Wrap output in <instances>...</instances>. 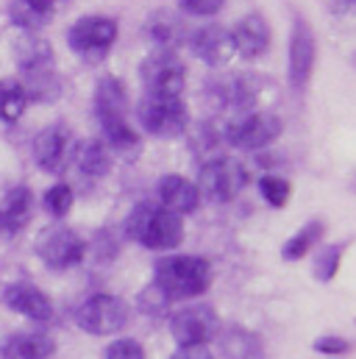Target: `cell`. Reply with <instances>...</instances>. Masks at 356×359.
I'll return each instance as SVG.
<instances>
[{"instance_id": "cell-1", "label": "cell", "mask_w": 356, "mask_h": 359, "mask_svg": "<svg viewBox=\"0 0 356 359\" xmlns=\"http://www.w3.org/2000/svg\"><path fill=\"white\" fill-rule=\"evenodd\" d=\"M153 284L170 298V301H186L198 298L212 284V265L203 257H162L153 265Z\"/></svg>"}, {"instance_id": "cell-2", "label": "cell", "mask_w": 356, "mask_h": 359, "mask_svg": "<svg viewBox=\"0 0 356 359\" xmlns=\"http://www.w3.org/2000/svg\"><path fill=\"white\" fill-rule=\"evenodd\" d=\"M125 234L151 251H173L184 240V220L162 206L139 203L125 220Z\"/></svg>"}, {"instance_id": "cell-3", "label": "cell", "mask_w": 356, "mask_h": 359, "mask_svg": "<svg viewBox=\"0 0 356 359\" xmlns=\"http://www.w3.org/2000/svg\"><path fill=\"white\" fill-rule=\"evenodd\" d=\"M195 187H198L200 198H206L212 203H231L248 187V173L237 159L217 156L200 168Z\"/></svg>"}, {"instance_id": "cell-4", "label": "cell", "mask_w": 356, "mask_h": 359, "mask_svg": "<svg viewBox=\"0 0 356 359\" xmlns=\"http://www.w3.org/2000/svg\"><path fill=\"white\" fill-rule=\"evenodd\" d=\"M137 117H139V126L159 140H173L178 134H184L189 126V109L181 97L145 95L137 106Z\"/></svg>"}, {"instance_id": "cell-5", "label": "cell", "mask_w": 356, "mask_h": 359, "mask_svg": "<svg viewBox=\"0 0 356 359\" xmlns=\"http://www.w3.org/2000/svg\"><path fill=\"white\" fill-rule=\"evenodd\" d=\"M128 318H131L128 304L123 298H117V295H109V292H97V295L87 298L76 312V323L87 334H95V337H106V334L123 332Z\"/></svg>"}, {"instance_id": "cell-6", "label": "cell", "mask_w": 356, "mask_h": 359, "mask_svg": "<svg viewBox=\"0 0 356 359\" xmlns=\"http://www.w3.org/2000/svg\"><path fill=\"white\" fill-rule=\"evenodd\" d=\"M117 39V22L111 17H100V14H89L81 17L78 22L70 25L67 31V45L73 53H78L84 62L95 65L100 62L111 45Z\"/></svg>"}, {"instance_id": "cell-7", "label": "cell", "mask_w": 356, "mask_h": 359, "mask_svg": "<svg viewBox=\"0 0 356 359\" xmlns=\"http://www.w3.org/2000/svg\"><path fill=\"white\" fill-rule=\"evenodd\" d=\"M145 95L153 97H181L186 84V67L176 50H153L139 67Z\"/></svg>"}, {"instance_id": "cell-8", "label": "cell", "mask_w": 356, "mask_h": 359, "mask_svg": "<svg viewBox=\"0 0 356 359\" xmlns=\"http://www.w3.org/2000/svg\"><path fill=\"white\" fill-rule=\"evenodd\" d=\"M36 254L50 270H70L84 262L87 243L67 226H48L36 240Z\"/></svg>"}, {"instance_id": "cell-9", "label": "cell", "mask_w": 356, "mask_h": 359, "mask_svg": "<svg viewBox=\"0 0 356 359\" xmlns=\"http://www.w3.org/2000/svg\"><path fill=\"white\" fill-rule=\"evenodd\" d=\"M281 131L284 123L273 111H251L226 128V140L240 151H262L281 137Z\"/></svg>"}, {"instance_id": "cell-10", "label": "cell", "mask_w": 356, "mask_h": 359, "mask_svg": "<svg viewBox=\"0 0 356 359\" xmlns=\"http://www.w3.org/2000/svg\"><path fill=\"white\" fill-rule=\"evenodd\" d=\"M287 76H289V84L295 90H303L315 73V59H317V42H315V31L312 25L298 17L295 25H292V34H289V48H287Z\"/></svg>"}, {"instance_id": "cell-11", "label": "cell", "mask_w": 356, "mask_h": 359, "mask_svg": "<svg viewBox=\"0 0 356 359\" xmlns=\"http://www.w3.org/2000/svg\"><path fill=\"white\" fill-rule=\"evenodd\" d=\"M217 315L212 306H186L170 318V334L178 346H206L217 337Z\"/></svg>"}, {"instance_id": "cell-12", "label": "cell", "mask_w": 356, "mask_h": 359, "mask_svg": "<svg viewBox=\"0 0 356 359\" xmlns=\"http://www.w3.org/2000/svg\"><path fill=\"white\" fill-rule=\"evenodd\" d=\"M3 301H6V306L11 312H17V315H22V318H28L34 323H50L53 320V304H50V298L39 287H34L28 281L8 284L3 290Z\"/></svg>"}, {"instance_id": "cell-13", "label": "cell", "mask_w": 356, "mask_h": 359, "mask_svg": "<svg viewBox=\"0 0 356 359\" xmlns=\"http://www.w3.org/2000/svg\"><path fill=\"white\" fill-rule=\"evenodd\" d=\"M192 53L206 62L209 67H223L231 56H234V42H231V31H226L223 25H203L198 31H192L186 36Z\"/></svg>"}, {"instance_id": "cell-14", "label": "cell", "mask_w": 356, "mask_h": 359, "mask_svg": "<svg viewBox=\"0 0 356 359\" xmlns=\"http://www.w3.org/2000/svg\"><path fill=\"white\" fill-rule=\"evenodd\" d=\"M73 148V137L67 126H48L34 140V159L45 173H59L67 165Z\"/></svg>"}, {"instance_id": "cell-15", "label": "cell", "mask_w": 356, "mask_h": 359, "mask_svg": "<svg viewBox=\"0 0 356 359\" xmlns=\"http://www.w3.org/2000/svg\"><path fill=\"white\" fill-rule=\"evenodd\" d=\"M231 42H234V53H240L245 62H256L262 59L270 48V25L262 14H248L242 17L234 31H231Z\"/></svg>"}, {"instance_id": "cell-16", "label": "cell", "mask_w": 356, "mask_h": 359, "mask_svg": "<svg viewBox=\"0 0 356 359\" xmlns=\"http://www.w3.org/2000/svg\"><path fill=\"white\" fill-rule=\"evenodd\" d=\"M95 114L100 120V128L125 120V114H128V92H125L120 79L103 76L97 81V87H95Z\"/></svg>"}, {"instance_id": "cell-17", "label": "cell", "mask_w": 356, "mask_h": 359, "mask_svg": "<svg viewBox=\"0 0 356 359\" xmlns=\"http://www.w3.org/2000/svg\"><path fill=\"white\" fill-rule=\"evenodd\" d=\"M34 212V195L28 187H11L0 203V240L20 234Z\"/></svg>"}, {"instance_id": "cell-18", "label": "cell", "mask_w": 356, "mask_h": 359, "mask_svg": "<svg viewBox=\"0 0 356 359\" xmlns=\"http://www.w3.org/2000/svg\"><path fill=\"white\" fill-rule=\"evenodd\" d=\"M159 206L173 212V215H192L200 206V192L198 187L184 176H165L156 184Z\"/></svg>"}, {"instance_id": "cell-19", "label": "cell", "mask_w": 356, "mask_h": 359, "mask_svg": "<svg viewBox=\"0 0 356 359\" xmlns=\"http://www.w3.org/2000/svg\"><path fill=\"white\" fill-rule=\"evenodd\" d=\"M145 36L151 42L159 45V50H176L178 45L189 36L184 20L178 14H170V11H156L148 17L145 22Z\"/></svg>"}, {"instance_id": "cell-20", "label": "cell", "mask_w": 356, "mask_h": 359, "mask_svg": "<svg viewBox=\"0 0 356 359\" xmlns=\"http://www.w3.org/2000/svg\"><path fill=\"white\" fill-rule=\"evenodd\" d=\"M64 0H11L8 6V17L17 28L22 31H36L42 25L50 22L53 11L62 8Z\"/></svg>"}, {"instance_id": "cell-21", "label": "cell", "mask_w": 356, "mask_h": 359, "mask_svg": "<svg viewBox=\"0 0 356 359\" xmlns=\"http://www.w3.org/2000/svg\"><path fill=\"white\" fill-rule=\"evenodd\" d=\"M53 354H56V343L42 332L11 334L3 343V359H50Z\"/></svg>"}, {"instance_id": "cell-22", "label": "cell", "mask_w": 356, "mask_h": 359, "mask_svg": "<svg viewBox=\"0 0 356 359\" xmlns=\"http://www.w3.org/2000/svg\"><path fill=\"white\" fill-rule=\"evenodd\" d=\"M323 234H326V223H323V220H309L306 226H301V229L284 243L281 259H284V262H298V259H303V257L323 240Z\"/></svg>"}, {"instance_id": "cell-23", "label": "cell", "mask_w": 356, "mask_h": 359, "mask_svg": "<svg viewBox=\"0 0 356 359\" xmlns=\"http://www.w3.org/2000/svg\"><path fill=\"white\" fill-rule=\"evenodd\" d=\"M76 165L78 170L89 179H100L109 173L111 168V151L106 148V142L100 140H87L76 148Z\"/></svg>"}, {"instance_id": "cell-24", "label": "cell", "mask_w": 356, "mask_h": 359, "mask_svg": "<svg viewBox=\"0 0 356 359\" xmlns=\"http://www.w3.org/2000/svg\"><path fill=\"white\" fill-rule=\"evenodd\" d=\"M14 56H17V65L31 73V70H42V67H50V59H53V50L45 39L34 36V34H25L17 39L14 45Z\"/></svg>"}, {"instance_id": "cell-25", "label": "cell", "mask_w": 356, "mask_h": 359, "mask_svg": "<svg viewBox=\"0 0 356 359\" xmlns=\"http://www.w3.org/2000/svg\"><path fill=\"white\" fill-rule=\"evenodd\" d=\"M25 95L28 100H36V103H53L59 95H62V79L50 70V67H42V70H31L28 73V84Z\"/></svg>"}, {"instance_id": "cell-26", "label": "cell", "mask_w": 356, "mask_h": 359, "mask_svg": "<svg viewBox=\"0 0 356 359\" xmlns=\"http://www.w3.org/2000/svg\"><path fill=\"white\" fill-rule=\"evenodd\" d=\"M220 346H223V354L228 359H259L262 357V346L259 340L245 332V329H228L223 337H220Z\"/></svg>"}, {"instance_id": "cell-27", "label": "cell", "mask_w": 356, "mask_h": 359, "mask_svg": "<svg viewBox=\"0 0 356 359\" xmlns=\"http://www.w3.org/2000/svg\"><path fill=\"white\" fill-rule=\"evenodd\" d=\"M28 106V95H25V87L14 79H3L0 81V120L3 123H14L22 117Z\"/></svg>"}, {"instance_id": "cell-28", "label": "cell", "mask_w": 356, "mask_h": 359, "mask_svg": "<svg viewBox=\"0 0 356 359\" xmlns=\"http://www.w3.org/2000/svg\"><path fill=\"white\" fill-rule=\"evenodd\" d=\"M103 137H106V148L120 151V154H137L139 151V134L128 126V120L114 123V126H103Z\"/></svg>"}, {"instance_id": "cell-29", "label": "cell", "mask_w": 356, "mask_h": 359, "mask_svg": "<svg viewBox=\"0 0 356 359\" xmlns=\"http://www.w3.org/2000/svg\"><path fill=\"white\" fill-rule=\"evenodd\" d=\"M343 254H345V245H326L315 262H312V273L317 281H331L337 273H340V262H343Z\"/></svg>"}, {"instance_id": "cell-30", "label": "cell", "mask_w": 356, "mask_h": 359, "mask_svg": "<svg viewBox=\"0 0 356 359\" xmlns=\"http://www.w3.org/2000/svg\"><path fill=\"white\" fill-rule=\"evenodd\" d=\"M76 203V195H73V187L70 184H53L45 195H42V206L48 215L53 217H64Z\"/></svg>"}, {"instance_id": "cell-31", "label": "cell", "mask_w": 356, "mask_h": 359, "mask_svg": "<svg viewBox=\"0 0 356 359\" xmlns=\"http://www.w3.org/2000/svg\"><path fill=\"white\" fill-rule=\"evenodd\" d=\"M259 192H262V198L270 206L281 209V206H287V201L292 195V187H289V181L281 179V176H262L259 179Z\"/></svg>"}, {"instance_id": "cell-32", "label": "cell", "mask_w": 356, "mask_h": 359, "mask_svg": "<svg viewBox=\"0 0 356 359\" xmlns=\"http://www.w3.org/2000/svg\"><path fill=\"white\" fill-rule=\"evenodd\" d=\"M106 359H145V348H142L139 340L123 337V340H114L106 348Z\"/></svg>"}, {"instance_id": "cell-33", "label": "cell", "mask_w": 356, "mask_h": 359, "mask_svg": "<svg viewBox=\"0 0 356 359\" xmlns=\"http://www.w3.org/2000/svg\"><path fill=\"white\" fill-rule=\"evenodd\" d=\"M167 304H170V298H167L156 284H151V287L139 295V306H142V312H148V315H162V312L167 309Z\"/></svg>"}, {"instance_id": "cell-34", "label": "cell", "mask_w": 356, "mask_h": 359, "mask_svg": "<svg viewBox=\"0 0 356 359\" xmlns=\"http://www.w3.org/2000/svg\"><path fill=\"white\" fill-rule=\"evenodd\" d=\"M228 0H178V8L192 17H212L217 14Z\"/></svg>"}, {"instance_id": "cell-35", "label": "cell", "mask_w": 356, "mask_h": 359, "mask_svg": "<svg viewBox=\"0 0 356 359\" xmlns=\"http://www.w3.org/2000/svg\"><path fill=\"white\" fill-rule=\"evenodd\" d=\"M351 348H354L351 340L337 337V334H326V337H317V340H315V351H317V354H329V357H343V354H348Z\"/></svg>"}, {"instance_id": "cell-36", "label": "cell", "mask_w": 356, "mask_h": 359, "mask_svg": "<svg viewBox=\"0 0 356 359\" xmlns=\"http://www.w3.org/2000/svg\"><path fill=\"white\" fill-rule=\"evenodd\" d=\"M170 359H214L209 346H178V351Z\"/></svg>"}, {"instance_id": "cell-37", "label": "cell", "mask_w": 356, "mask_h": 359, "mask_svg": "<svg viewBox=\"0 0 356 359\" xmlns=\"http://www.w3.org/2000/svg\"><path fill=\"white\" fill-rule=\"evenodd\" d=\"M345 3H351V6H356V0H345Z\"/></svg>"}, {"instance_id": "cell-38", "label": "cell", "mask_w": 356, "mask_h": 359, "mask_svg": "<svg viewBox=\"0 0 356 359\" xmlns=\"http://www.w3.org/2000/svg\"><path fill=\"white\" fill-rule=\"evenodd\" d=\"M354 65H356V56H354Z\"/></svg>"}]
</instances>
